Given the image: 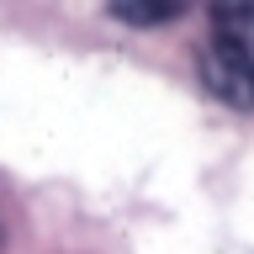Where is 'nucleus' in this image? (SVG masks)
Masks as SVG:
<instances>
[{
	"label": "nucleus",
	"instance_id": "nucleus-1",
	"mask_svg": "<svg viewBox=\"0 0 254 254\" xmlns=\"http://www.w3.org/2000/svg\"><path fill=\"white\" fill-rule=\"evenodd\" d=\"M196 74H201V90L212 101H222V106H233V111L254 106V48L212 37L201 48V59H196Z\"/></svg>",
	"mask_w": 254,
	"mask_h": 254
},
{
	"label": "nucleus",
	"instance_id": "nucleus-2",
	"mask_svg": "<svg viewBox=\"0 0 254 254\" xmlns=\"http://www.w3.org/2000/svg\"><path fill=\"white\" fill-rule=\"evenodd\" d=\"M196 0H106V11L127 27H164V21H180Z\"/></svg>",
	"mask_w": 254,
	"mask_h": 254
},
{
	"label": "nucleus",
	"instance_id": "nucleus-3",
	"mask_svg": "<svg viewBox=\"0 0 254 254\" xmlns=\"http://www.w3.org/2000/svg\"><path fill=\"white\" fill-rule=\"evenodd\" d=\"M212 32L254 48V0H212Z\"/></svg>",
	"mask_w": 254,
	"mask_h": 254
}]
</instances>
